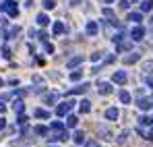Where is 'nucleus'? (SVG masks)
Returning a JSON list of instances; mask_svg holds the SVG:
<instances>
[{
    "mask_svg": "<svg viewBox=\"0 0 153 147\" xmlns=\"http://www.w3.org/2000/svg\"><path fill=\"white\" fill-rule=\"evenodd\" d=\"M44 50H46L48 54H54V46H52L50 42H46V40H44Z\"/></svg>",
    "mask_w": 153,
    "mask_h": 147,
    "instance_id": "nucleus-30",
    "label": "nucleus"
},
{
    "mask_svg": "<svg viewBox=\"0 0 153 147\" xmlns=\"http://www.w3.org/2000/svg\"><path fill=\"white\" fill-rule=\"evenodd\" d=\"M97 31H100V27H97L95 21H89V23H87V33H89V35H97Z\"/></svg>",
    "mask_w": 153,
    "mask_h": 147,
    "instance_id": "nucleus-14",
    "label": "nucleus"
},
{
    "mask_svg": "<svg viewBox=\"0 0 153 147\" xmlns=\"http://www.w3.org/2000/svg\"><path fill=\"white\" fill-rule=\"evenodd\" d=\"M66 139H68L66 128H64V131H56L54 135H50V143H56V141H66Z\"/></svg>",
    "mask_w": 153,
    "mask_h": 147,
    "instance_id": "nucleus-5",
    "label": "nucleus"
},
{
    "mask_svg": "<svg viewBox=\"0 0 153 147\" xmlns=\"http://www.w3.org/2000/svg\"><path fill=\"white\" fill-rule=\"evenodd\" d=\"M118 4H120V8H124V10H126L128 6H130V2H128V0H120Z\"/></svg>",
    "mask_w": 153,
    "mask_h": 147,
    "instance_id": "nucleus-34",
    "label": "nucleus"
},
{
    "mask_svg": "<svg viewBox=\"0 0 153 147\" xmlns=\"http://www.w3.org/2000/svg\"><path fill=\"white\" fill-rule=\"evenodd\" d=\"M100 58H102V54H100V52H95V54H91V60H93V62H97Z\"/></svg>",
    "mask_w": 153,
    "mask_h": 147,
    "instance_id": "nucleus-35",
    "label": "nucleus"
},
{
    "mask_svg": "<svg viewBox=\"0 0 153 147\" xmlns=\"http://www.w3.org/2000/svg\"><path fill=\"white\" fill-rule=\"evenodd\" d=\"M87 147H97V143L95 141H87Z\"/></svg>",
    "mask_w": 153,
    "mask_h": 147,
    "instance_id": "nucleus-39",
    "label": "nucleus"
},
{
    "mask_svg": "<svg viewBox=\"0 0 153 147\" xmlns=\"http://www.w3.org/2000/svg\"><path fill=\"white\" fill-rule=\"evenodd\" d=\"M81 77H83V71H73L71 73V81H79Z\"/></svg>",
    "mask_w": 153,
    "mask_h": 147,
    "instance_id": "nucleus-29",
    "label": "nucleus"
},
{
    "mask_svg": "<svg viewBox=\"0 0 153 147\" xmlns=\"http://www.w3.org/2000/svg\"><path fill=\"white\" fill-rule=\"evenodd\" d=\"M33 116H37V118H50V112H46L42 108H35L33 110Z\"/></svg>",
    "mask_w": 153,
    "mask_h": 147,
    "instance_id": "nucleus-22",
    "label": "nucleus"
},
{
    "mask_svg": "<svg viewBox=\"0 0 153 147\" xmlns=\"http://www.w3.org/2000/svg\"><path fill=\"white\" fill-rule=\"evenodd\" d=\"M44 6H46L48 10H52V8L56 6V2H54V0H44Z\"/></svg>",
    "mask_w": 153,
    "mask_h": 147,
    "instance_id": "nucleus-32",
    "label": "nucleus"
},
{
    "mask_svg": "<svg viewBox=\"0 0 153 147\" xmlns=\"http://www.w3.org/2000/svg\"><path fill=\"white\" fill-rule=\"evenodd\" d=\"M120 101L122 104H130V93L128 91H120Z\"/></svg>",
    "mask_w": 153,
    "mask_h": 147,
    "instance_id": "nucleus-26",
    "label": "nucleus"
},
{
    "mask_svg": "<svg viewBox=\"0 0 153 147\" xmlns=\"http://www.w3.org/2000/svg\"><path fill=\"white\" fill-rule=\"evenodd\" d=\"M118 116H120V112H118L116 108H108V110H105V118H108V120H118Z\"/></svg>",
    "mask_w": 153,
    "mask_h": 147,
    "instance_id": "nucleus-10",
    "label": "nucleus"
},
{
    "mask_svg": "<svg viewBox=\"0 0 153 147\" xmlns=\"http://www.w3.org/2000/svg\"><path fill=\"white\" fill-rule=\"evenodd\" d=\"M35 21H37V25H42V27H46V25L50 23V17H48V15H46V13H39V15H37V19H35Z\"/></svg>",
    "mask_w": 153,
    "mask_h": 147,
    "instance_id": "nucleus-13",
    "label": "nucleus"
},
{
    "mask_svg": "<svg viewBox=\"0 0 153 147\" xmlns=\"http://www.w3.org/2000/svg\"><path fill=\"white\" fill-rule=\"evenodd\" d=\"M128 2H137V0H128Z\"/></svg>",
    "mask_w": 153,
    "mask_h": 147,
    "instance_id": "nucleus-45",
    "label": "nucleus"
},
{
    "mask_svg": "<svg viewBox=\"0 0 153 147\" xmlns=\"http://www.w3.org/2000/svg\"><path fill=\"white\" fill-rule=\"evenodd\" d=\"M46 99H48V101H56V99H58V96H56V93H50Z\"/></svg>",
    "mask_w": 153,
    "mask_h": 147,
    "instance_id": "nucleus-38",
    "label": "nucleus"
},
{
    "mask_svg": "<svg viewBox=\"0 0 153 147\" xmlns=\"http://www.w3.org/2000/svg\"><path fill=\"white\" fill-rule=\"evenodd\" d=\"M50 128L52 131H64L66 126H64V122H60V120H54V122L50 124Z\"/></svg>",
    "mask_w": 153,
    "mask_h": 147,
    "instance_id": "nucleus-24",
    "label": "nucleus"
},
{
    "mask_svg": "<svg viewBox=\"0 0 153 147\" xmlns=\"http://www.w3.org/2000/svg\"><path fill=\"white\" fill-rule=\"evenodd\" d=\"M97 91H100L102 96H110V93L114 91V87H112L108 81H100V83H97Z\"/></svg>",
    "mask_w": 153,
    "mask_h": 147,
    "instance_id": "nucleus-4",
    "label": "nucleus"
},
{
    "mask_svg": "<svg viewBox=\"0 0 153 147\" xmlns=\"http://www.w3.org/2000/svg\"><path fill=\"white\" fill-rule=\"evenodd\" d=\"M17 124H21V126H23V124H27V116H25V114H19V118H17Z\"/></svg>",
    "mask_w": 153,
    "mask_h": 147,
    "instance_id": "nucleus-33",
    "label": "nucleus"
},
{
    "mask_svg": "<svg viewBox=\"0 0 153 147\" xmlns=\"http://www.w3.org/2000/svg\"><path fill=\"white\" fill-rule=\"evenodd\" d=\"M118 50L120 52H126V50H130V44L128 42H118Z\"/></svg>",
    "mask_w": 153,
    "mask_h": 147,
    "instance_id": "nucleus-27",
    "label": "nucleus"
},
{
    "mask_svg": "<svg viewBox=\"0 0 153 147\" xmlns=\"http://www.w3.org/2000/svg\"><path fill=\"white\" fill-rule=\"evenodd\" d=\"M4 112H6V106H4V104H0V114H4Z\"/></svg>",
    "mask_w": 153,
    "mask_h": 147,
    "instance_id": "nucleus-40",
    "label": "nucleus"
},
{
    "mask_svg": "<svg viewBox=\"0 0 153 147\" xmlns=\"http://www.w3.org/2000/svg\"><path fill=\"white\" fill-rule=\"evenodd\" d=\"M145 71H147V73H153V62H147V64H145Z\"/></svg>",
    "mask_w": 153,
    "mask_h": 147,
    "instance_id": "nucleus-36",
    "label": "nucleus"
},
{
    "mask_svg": "<svg viewBox=\"0 0 153 147\" xmlns=\"http://www.w3.org/2000/svg\"><path fill=\"white\" fill-rule=\"evenodd\" d=\"M50 147H56V145H52V143H50Z\"/></svg>",
    "mask_w": 153,
    "mask_h": 147,
    "instance_id": "nucleus-47",
    "label": "nucleus"
},
{
    "mask_svg": "<svg viewBox=\"0 0 153 147\" xmlns=\"http://www.w3.org/2000/svg\"><path fill=\"white\" fill-rule=\"evenodd\" d=\"M147 85H149V87H153V77H151V79H147Z\"/></svg>",
    "mask_w": 153,
    "mask_h": 147,
    "instance_id": "nucleus-42",
    "label": "nucleus"
},
{
    "mask_svg": "<svg viewBox=\"0 0 153 147\" xmlns=\"http://www.w3.org/2000/svg\"><path fill=\"white\" fill-rule=\"evenodd\" d=\"M105 2H114V0H105Z\"/></svg>",
    "mask_w": 153,
    "mask_h": 147,
    "instance_id": "nucleus-44",
    "label": "nucleus"
},
{
    "mask_svg": "<svg viewBox=\"0 0 153 147\" xmlns=\"http://www.w3.org/2000/svg\"><path fill=\"white\" fill-rule=\"evenodd\" d=\"M4 126H6V120H4V118H0V128H4Z\"/></svg>",
    "mask_w": 153,
    "mask_h": 147,
    "instance_id": "nucleus-41",
    "label": "nucleus"
},
{
    "mask_svg": "<svg viewBox=\"0 0 153 147\" xmlns=\"http://www.w3.org/2000/svg\"><path fill=\"white\" fill-rule=\"evenodd\" d=\"M52 31H54V35H62V33L66 31V25L62 23V21H54V25H52Z\"/></svg>",
    "mask_w": 153,
    "mask_h": 147,
    "instance_id": "nucleus-6",
    "label": "nucleus"
},
{
    "mask_svg": "<svg viewBox=\"0 0 153 147\" xmlns=\"http://www.w3.org/2000/svg\"><path fill=\"white\" fill-rule=\"evenodd\" d=\"M76 124H79V118H76L75 114H68V116H66V126H71V128H75Z\"/></svg>",
    "mask_w": 153,
    "mask_h": 147,
    "instance_id": "nucleus-19",
    "label": "nucleus"
},
{
    "mask_svg": "<svg viewBox=\"0 0 153 147\" xmlns=\"http://www.w3.org/2000/svg\"><path fill=\"white\" fill-rule=\"evenodd\" d=\"M153 8V0H143L141 2V13H149Z\"/></svg>",
    "mask_w": 153,
    "mask_h": 147,
    "instance_id": "nucleus-20",
    "label": "nucleus"
},
{
    "mask_svg": "<svg viewBox=\"0 0 153 147\" xmlns=\"http://www.w3.org/2000/svg\"><path fill=\"white\" fill-rule=\"evenodd\" d=\"M126 73H124V71H116V73H114V83H118V85H124V83H126Z\"/></svg>",
    "mask_w": 153,
    "mask_h": 147,
    "instance_id": "nucleus-7",
    "label": "nucleus"
},
{
    "mask_svg": "<svg viewBox=\"0 0 153 147\" xmlns=\"http://www.w3.org/2000/svg\"><path fill=\"white\" fill-rule=\"evenodd\" d=\"M2 85H4V81H2V79H0V87H2Z\"/></svg>",
    "mask_w": 153,
    "mask_h": 147,
    "instance_id": "nucleus-43",
    "label": "nucleus"
},
{
    "mask_svg": "<svg viewBox=\"0 0 153 147\" xmlns=\"http://www.w3.org/2000/svg\"><path fill=\"white\" fill-rule=\"evenodd\" d=\"M103 15H105V17H114V13H112V8H103Z\"/></svg>",
    "mask_w": 153,
    "mask_h": 147,
    "instance_id": "nucleus-37",
    "label": "nucleus"
},
{
    "mask_svg": "<svg viewBox=\"0 0 153 147\" xmlns=\"http://www.w3.org/2000/svg\"><path fill=\"white\" fill-rule=\"evenodd\" d=\"M13 110H15V114H23V110H25V104L19 99V101H15V104H13Z\"/></svg>",
    "mask_w": 153,
    "mask_h": 147,
    "instance_id": "nucleus-21",
    "label": "nucleus"
},
{
    "mask_svg": "<svg viewBox=\"0 0 153 147\" xmlns=\"http://www.w3.org/2000/svg\"><path fill=\"white\" fill-rule=\"evenodd\" d=\"M143 37H145V27L134 25V27L130 29V40H132V42H141Z\"/></svg>",
    "mask_w": 153,
    "mask_h": 147,
    "instance_id": "nucleus-3",
    "label": "nucleus"
},
{
    "mask_svg": "<svg viewBox=\"0 0 153 147\" xmlns=\"http://www.w3.org/2000/svg\"><path fill=\"white\" fill-rule=\"evenodd\" d=\"M73 106H75V101H73V99H66V101L58 104V108H56V114H58V116H66V114L73 110Z\"/></svg>",
    "mask_w": 153,
    "mask_h": 147,
    "instance_id": "nucleus-1",
    "label": "nucleus"
},
{
    "mask_svg": "<svg viewBox=\"0 0 153 147\" xmlns=\"http://www.w3.org/2000/svg\"><path fill=\"white\" fill-rule=\"evenodd\" d=\"M89 89V83H83V85H79V87H73L71 91H68V96H79V93H83V91H87Z\"/></svg>",
    "mask_w": 153,
    "mask_h": 147,
    "instance_id": "nucleus-8",
    "label": "nucleus"
},
{
    "mask_svg": "<svg viewBox=\"0 0 153 147\" xmlns=\"http://www.w3.org/2000/svg\"><path fill=\"white\" fill-rule=\"evenodd\" d=\"M126 137H128V131H122V135L118 137V145H124L126 143Z\"/></svg>",
    "mask_w": 153,
    "mask_h": 147,
    "instance_id": "nucleus-28",
    "label": "nucleus"
},
{
    "mask_svg": "<svg viewBox=\"0 0 153 147\" xmlns=\"http://www.w3.org/2000/svg\"><path fill=\"white\" fill-rule=\"evenodd\" d=\"M19 33H21V27L17 25V27H10V31H8V35H6V37H17Z\"/></svg>",
    "mask_w": 153,
    "mask_h": 147,
    "instance_id": "nucleus-25",
    "label": "nucleus"
},
{
    "mask_svg": "<svg viewBox=\"0 0 153 147\" xmlns=\"http://www.w3.org/2000/svg\"><path fill=\"white\" fill-rule=\"evenodd\" d=\"M2 8H4V10L8 13V17H13V19L19 15V8H17V2H15V0H4Z\"/></svg>",
    "mask_w": 153,
    "mask_h": 147,
    "instance_id": "nucleus-2",
    "label": "nucleus"
},
{
    "mask_svg": "<svg viewBox=\"0 0 153 147\" xmlns=\"http://www.w3.org/2000/svg\"><path fill=\"white\" fill-rule=\"evenodd\" d=\"M139 124H141V126L153 128V116H141V118H139Z\"/></svg>",
    "mask_w": 153,
    "mask_h": 147,
    "instance_id": "nucleus-16",
    "label": "nucleus"
},
{
    "mask_svg": "<svg viewBox=\"0 0 153 147\" xmlns=\"http://www.w3.org/2000/svg\"><path fill=\"white\" fill-rule=\"evenodd\" d=\"M2 56H4L6 60L10 58V48H8V46H2Z\"/></svg>",
    "mask_w": 153,
    "mask_h": 147,
    "instance_id": "nucleus-31",
    "label": "nucleus"
},
{
    "mask_svg": "<svg viewBox=\"0 0 153 147\" xmlns=\"http://www.w3.org/2000/svg\"><path fill=\"white\" fill-rule=\"evenodd\" d=\"M141 110H149L153 106V99H147V98H143V99H139V104H137Z\"/></svg>",
    "mask_w": 153,
    "mask_h": 147,
    "instance_id": "nucleus-15",
    "label": "nucleus"
},
{
    "mask_svg": "<svg viewBox=\"0 0 153 147\" xmlns=\"http://www.w3.org/2000/svg\"><path fill=\"white\" fill-rule=\"evenodd\" d=\"M79 112H81V114H89V112H91V101L83 99V101L79 104Z\"/></svg>",
    "mask_w": 153,
    "mask_h": 147,
    "instance_id": "nucleus-9",
    "label": "nucleus"
},
{
    "mask_svg": "<svg viewBox=\"0 0 153 147\" xmlns=\"http://www.w3.org/2000/svg\"><path fill=\"white\" fill-rule=\"evenodd\" d=\"M83 62V56H73L68 62H66V69H75V66H79Z\"/></svg>",
    "mask_w": 153,
    "mask_h": 147,
    "instance_id": "nucleus-11",
    "label": "nucleus"
},
{
    "mask_svg": "<svg viewBox=\"0 0 153 147\" xmlns=\"http://www.w3.org/2000/svg\"><path fill=\"white\" fill-rule=\"evenodd\" d=\"M128 21H132V23H141V21H143V15H141V13H130V15H128Z\"/></svg>",
    "mask_w": 153,
    "mask_h": 147,
    "instance_id": "nucleus-23",
    "label": "nucleus"
},
{
    "mask_svg": "<svg viewBox=\"0 0 153 147\" xmlns=\"http://www.w3.org/2000/svg\"><path fill=\"white\" fill-rule=\"evenodd\" d=\"M139 54L137 52H132V54H128V56H124V64H134V62H139Z\"/></svg>",
    "mask_w": 153,
    "mask_h": 147,
    "instance_id": "nucleus-12",
    "label": "nucleus"
},
{
    "mask_svg": "<svg viewBox=\"0 0 153 147\" xmlns=\"http://www.w3.org/2000/svg\"><path fill=\"white\" fill-rule=\"evenodd\" d=\"M33 133H35V135H39V137H46L50 131H48V126H42V124H37V126H33Z\"/></svg>",
    "mask_w": 153,
    "mask_h": 147,
    "instance_id": "nucleus-17",
    "label": "nucleus"
},
{
    "mask_svg": "<svg viewBox=\"0 0 153 147\" xmlns=\"http://www.w3.org/2000/svg\"><path fill=\"white\" fill-rule=\"evenodd\" d=\"M151 25H153V17H151Z\"/></svg>",
    "mask_w": 153,
    "mask_h": 147,
    "instance_id": "nucleus-46",
    "label": "nucleus"
},
{
    "mask_svg": "<svg viewBox=\"0 0 153 147\" xmlns=\"http://www.w3.org/2000/svg\"><path fill=\"white\" fill-rule=\"evenodd\" d=\"M151 108H153V106H151Z\"/></svg>",
    "mask_w": 153,
    "mask_h": 147,
    "instance_id": "nucleus-48",
    "label": "nucleus"
},
{
    "mask_svg": "<svg viewBox=\"0 0 153 147\" xmlns=\"http://www.w3.org/2000/svg\"><path fill=\"white\" fill-rule=\"evenodd\" d=\"M73 141H75L76 145H81V143H85V133H83V131H76L75 135H73Z\"/></svg>",
    "mask_w": 153,
    "mask_h": 147,
    "instance_id": "nucleus-18",
    "label": "nucleus"
}]
</instances>
